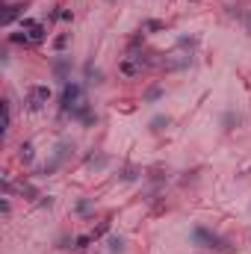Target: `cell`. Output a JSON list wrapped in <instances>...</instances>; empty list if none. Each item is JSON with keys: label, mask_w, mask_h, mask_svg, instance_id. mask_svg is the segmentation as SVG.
I'll use <instances>...</instances> for the list:
<instances>
[{"label": "cell", "mask_w": 251, "mask_h": 254, "mask_svg": "<svg viewBox=\"0 0 251 254\" xmlns=\"http://www.w3.org/2000/svg\"><path fill=\"white\" fill-rule=\"evenodd\" d=\"M160 98H163V89H160V86H151V89L145 92V101H160Z\"/></svg>", "instance_id": "13"}, {"label": "cell", "mask_w": 251, "mask_h": 254, "mask_svg": "<svg viewBox=\"0 0 251 254\" xmlns=\"http://www.w3.org/2000/svg\"><path fill=\"white\" fill-rule=\"evenodd\" d=\"M192 242L201 245V248H219V237L210 234L207 228H195V231H192Z\"/></svg>", "instance_id": "3"}, {"label": "cell", "mask_w": 251, "mask_h": 254, "mask_svg": "<svg viewBox=\"0 0 251 254\" xmlns=\"http://www.w3.org/2000/svg\"><path fill=\"white\" fill-rule=\"evenodd\" d=\"M245 27H248V33H251V12H245Z\"/></svg>", "instance_id": "20"}, {"label": "cell", "mask_w": 251, "mask_h": 254, "mask_svg": "<svg viewBox=\"0 0 251 254\" xmlns=\"http://www.w3.org/2000/svg\"><path fill=\"white\" fill-rule=\"evenodd\" d=\"M92 239H95V237H77V248H89Z\"/></svg>", "instance_id": "19"}, {"label": "cell", "mask_w": 251, "mask_h": 254, "mask_svg": "<svg viewBox=\"0 0 251 254\" xmlns=\"http://www.w3.org/2000/svg\"><path fill=\"white\" fill-rule=\"evenodd\" d=\"M121 74L124 77H136L139 74V65L136 62H121Z\"/></svg>", "instance_id": "9"}, {"label": "cell", "mask_w": 251, "mask_h": 254, "mask_svg": "<svg viewBox=\"0 0 251 254\" xmlns=\"http://www.w3.org/2000/svg\"><path fill=\"white\" fill-rule=\"evenodd\" d=\"M163 127H168V116H157V119H151V130H163Z\"/></svg>", "instance_id": "11"}, {"label": "cell", "mask_w": 251, "mask_h": 254, "mask_svg": "<svg viewBox=\"0 0 251 254\" xmlns=\"http://www.w3.org/2000/svg\"><path fill=\"white\" fill-rule=\"evenodd\" d=\"M86 98H83V86L80 83H65L62 86V110L68 113V110H74L77 103H83Z\"/></svg>", "instance_id": "1"}, {"label": "cell", "mask_w": 251, "mask_h": 254, "mask_svg": "<svg viewBox=\"0 0 251 254\" xmlns=\"http://www.w3.org/2000/svg\"><path fill=\"white\" fill-rule=\"evenodd\" d=\"M166 24L163 21H145V24H142V30H163Z\"/></svg>", "instance_id": "17"}, {"label": "cell", "mask_w": 251, "mask_h": 254, "mask_svg": "<svg viewBox=\"0 0 251 254\" xmlns=\"http://www.w3.org/2000/svg\"><path fill=\"white\" fill-rule=\"evenodd\" d=\"M48 101H50V89L48 86H30V92H27V106L30 110H42Z\"/></svg>", "instance_id": "2"}, {"label": "cell", "mask_w": 251, "mask_h": 254, "mask_svg": "<svg viewBox=\"0 0 251 254\" xmlns=\"http://www.w3.org/2000/svg\"><path fill=\"white\" fill-rule=\"evenodd\" d=\"M12 42H15V45H30V33H24V30L15 33V35H12Z\"/></svg>", "instance_id": "14"}, {"label": "cell", "mask_w": 251, "mask_h": 254, "mask_svg": "<svg viewBox=\"0 0 251 254\" xmlns=\"http://www.w3.org/2000/svg\"><path fill=\"white\" fill-rule=\"evenodd\" d=\"M236 124H239V116H234V113H228V116H225V127H228V130H234Z\"/></svg>", "instance_id": "16"}, {"label": "cell", "mask_w": 251, "mask_h": 254, "mask_svg": "<svg viewBox=\"0 0 251 254\" xmlns=\"http://www.w3.org/2000/svg\"><path fill=\"white\" fill-rule=\"evenodd\" d=\"M86 80H89V83H95V86H98V83H103V71H100V68H95V65L89 62V65H86Z\"/></svg>", "instance_id": "7"}, {"label": "cell", "mask_w": 251, "mask_h": 254, "mask_svg": "<svg viewBox=\"0 0 251 254\" xmlns=\"http://www.w3.org/2000/svg\"><path fill=\"white\" fill-rule=\"evenodd\" d=\"M18 157H21L24 166H30V163L35 160V148H33V142H24V145H21V154H18Z\"/></svg>", "instance_id": "6"}, {"label": "cell", "mask_w": 251, "mask_h": 254, "mask_svg": "<svg viewBox=\"0 0 251 254\" xmlns=\"http://www.w3.org/2000/svg\"><path fill=\"white\" fill-rule=\"evenodd\" d=\"M65 48H68V33H62V35L53 39V51H65Z\"/></svg>", "instance_id": "12"}, {"label": "cell", "mask_w": 251, "mask_h": 254, "mask_svg": "<svg viewBox=\"0 0 251 254\" xmlns=\"http://www.w3.org/2000/svg\"><path fill=\"white\" fill-rule=\"evenodd\" d=\"M71 151H74V145H71V142H68V139H62V142H59V145H56V154H53V157H56V160H62V163H65V157H68V154H71Z\"/></svg>", "instance_id": "8"}, {"label": "cell", "mask_w": 251, "mask_h": 254, "mask_svg": "<svg viewBox=\"0 0 251 254\" xmlns=\"http://www.w3.org/2000/svg\"><path fill=\"white\" fill-rule=\"evenodd\" d=\"M18 15H21V6H9V12H6V18H3V21H6V24H12Z\"/></svg>", "instance_id": "15"}, {"label": "cell", "mask_w": 251, "mask_h": 254, "mask_svg": "<svg viewBox=\"0 0 251 254\" xmlns=\"http://www.w3.org/2000/svg\"><path fill=\"white\" fill-rule=\"evenodd\" d=\"M53 74H56V77H62V80H65V77H71V59L56 56V59H53ZM65 83H68V80H65Z\"/></svg>", "instance_id": "4"}, {"label": "cell", "mask_w": 251, "mask_h": 254, "mask_svg": "<svg viewBox=\"0 0 251 254\" xmlns=\"http://www.w3.org/2000/svg\"><path fill=\"white\" fill-rule=\"evenodd\" d=\"M106 231H110V222H100V225L95 228V234H92V237H103Z\"/></svg>", "instance_id": "18"}, {"label": "cell", "mask_w": 251, "mask_h": 254, "mask_svg": "<svg viewBox=\"0 0 251 254\" xmlns=\"http://www.w3.org/2000/svg\"><path fill=\"white\" fill-rule=\"evenodd\" d=\"M110 251L113 254H121L124 251V237H110Z\"/></svg>", "instance_id": "10"}, {"label": "cell", "mask_w": 251, "mask_h": 254, "mask_svg": "<svg viewBox=\"0 0 251 254\" xmlns=\"http://www.w3.org/2000/svg\"><path fill=\"white\" fill-rule=\"evenodd\" d=\"M45 24H33L30 27V45H39V42H45Z\"/></svg>", "instance_id": "5"}]
</instances>
